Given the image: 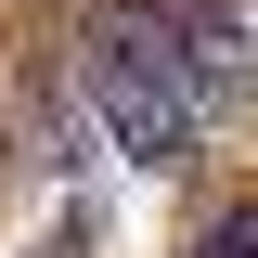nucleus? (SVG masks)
<instances>
[{
  "instance_id": "obj_1",
  "label": "nucleus",
  "mask_w": 258,
  "mask_h": 258,
  "mask_svg": "<svg viewBox=\"0 0 258 258\" xmlns=\"http://www.w3.org/2000/svg\"><path fill=\"white\" fill-rule=\"evenodd\" d=\"M78 64H91V103H103V129H116V155H129V168H181V155H194L207 103H194V78H181L168 13H103Z\"/></svg>"
},
{
  "instance_id": "obj_2",
  "label": "nucleus",
  "mask_w": 258,
  "mask_h": 258,
  "mask_svg": "<svg viewBox=\"0 0 258 258\" xmlns=\"http://www.w3.org/2000/svg\"><path fill=\"white\" fill-rule=\"evenodd\" d=\"M168 39H181V78H194V103H258V39L232 26L220 0H207V13H181Z\"/></svg>"
},
{
  "instance_id": "obj_3",
  "label": "nucleus",
  "mask_w": 258,
  "mask_h": 258,
  "mask_svg": "<svg viewBox=\"0 0 258 258\" xmlns=\"http://www.w3.org/2000/svg\"><path fill=\"white\" fill-rule=\"evenodd\" d=\"M194 258H258V207H232V220H207V245Z\"/></svg>"
}]
</instances>
